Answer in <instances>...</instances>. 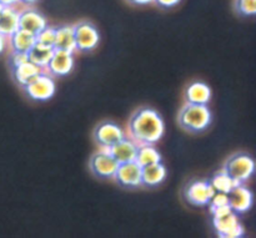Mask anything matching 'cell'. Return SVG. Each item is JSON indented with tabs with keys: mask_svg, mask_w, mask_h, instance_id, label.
<instances>
[{
	"mask_svg": "<svg viewBox=\"0 0 256 238\" xmlns=\"http://www.w3.org/2000/svg\"><path fill=\"white\" fill-rule=\"evenodd\" d=\"M165 132V124L159 112L150 107L136 110L128 122V135L138 145L159 141Z\"/></svg>",
	"mask_w": 256,
	"mask_h": 238,
	"instance_id": "obj_1",
	"label": "cell"
},
{
	"mask_svg": "<svg viewBox=\"0 0 256 238\" xmlns=\"http://www.w3.org/2000/svg\"><path fill=\"white\" fill-rule=\"evenodd\" d=\"M212 112L206 105L186 102L178 116L179 125L189 132H202L212 124Z\"/></svg>",
	"mask_w": 256,
	"mask_h": 238,
	"instance_id": "obj_2",
	"label": "cell"
},
{
	"mask_svg": "<svg viewBox=\"0 0 256 238\" xmlns=\"http://www.w3.org/2000/svg\"><path fill=\"white\" fill-rule=\"evenodd\" d=\"M224 171L230 177L242 184L254 175V159L250 155L245 154V152H236V154L232 155L226 160L224 165Z\"/></svg>",
	"mask_w": 256,
	"mask_h": 238,
	"instance_id": "obj_3",
	"label": "cell"
},
{
	"mask_svg": "<svg viewBox=\"0 0 256 238\" xmlns=\"http://www.w3.org/2000/svg\"><path fill=\"white\" fill-rule=\"evenodd\" d=\"M212 225L219 237L239 238L244 236V227L239 222L236 214L232 210L225 214L212 216Z\"/></svg>",
	"mask_w": 256,
	"mask_h": 238,
	"instance_id": "obj_4",
	"label": "cell"
},
{
	"mask_svg": "<svg viewBox=\"0 0 256 238\" xmlns=\"http://www.w3.org/2000/svg\"><path fill=\"white\" fill-rule=\"evenodd\" d=\"M24 89L30 99L35 101H46L54 96L56 91V84L52 75L42 72L30 84H28Z\"/></svg>",
	"mask_w": 256,
	"mask_h": 238,
	"instance_id": "obj_5",
	"label": "cell"
},
{
	"mask_svg": "<svg viewBox=\"0 0 256 238\" xmlns=\"http://www.w3.org/2000/svg\"><path fill=\"white\" fill-rule=\"evenodd\" d=\"M74 37L75 49L78 51H92L100 41L99 31L89 21H80L74 25Z\"/></svg>",
	"mask_w": 256,
	"mask_h": 238,
	"instance_id": "obj_6",
	"label": "cell"
},
{
	"mask_svg": "<svg viewBox=\"0 0 256 238\" xmlns=\"http://www.w3.org/2000/svg\"><path fill=\"white\" fill-rule=\"evenodd\" d=\"M119 162L112 156L108 150L98 151L90 157L89 167L95 176L100 179H114Z\"/></svg>",
	"mask_w": 256,
	"mask_h": 238,
	"instance_id": "obj_7",
	"label": "cell"
},
{
	"mask_svg": "<svg viewBox=\"0 0 256 238\" xmlns=\"http://www.w3.org/2000/svg\"><path fill=\"white\" fill-rule=\"evenodd\" d=\"M125 137V132L119 125L114 122L105 121L96 126L94 131V139L100 147L104 150H109Z\"/></svg>",
	"mask_w": 256,
	"mask_h": 238,
	"instance_id": "obj_8",
	"label": "cell"
},
{
	"mask_svg": "<svg viewBox=\"0 0 256 238\" xmlns=\"http://www.w3.org/2000/svg\"><path fill=\"white\" fill-rule=\"evenodd\" d=\"M114 179L120 186L126 189L139 187L142 185V166L136 161L119 164Z\"/></svg>",
	"mask_w": 256,
	"mask_h": 238,
	"instance_id": "obj_9",
	"label": "cell"
},
{
	"mask_svg": "<svg viewBox=\"0 0 256 238\" xmlns=\"http://www.w3.org/2000/svg\"><path fill=\"white\" fill-rule=\"evenodd\" d=\"M215 190L206 181H194L185 189V199L194 206H206L209 205Z\"/></svg>",
	"mask_w": 256,
	"mask_h": 238,
	"instance_id": "obj_10",
	"label": "cell"
},
{
	"mask_svg": "<svg viewBox=\"0 0 256 238\" xmlns=\"http://www.w3.org/2000/svg\"><path fill=\"white\" fill-rule=\"evenodd\" d=\"M74 67V52L54 49L52 56L48 64L46 70L52 76H65L72 72Z\"/></svg>",
	"mask_w": 256,
	"mask_h": 238,
	"instance_id": "obj_11",
	"label": "cell"
},
{
	"mask_svg": "<svg viewBox=\"0 0 256 238\" xmlns=\"http://www.w3.org/2000/svg\"><path fill=\"white\" fill-rule=\"evenodd\" d=\"M228 197H229L230 209H232L236 215L245 214V212L249 211L252 206V201H254L252 191L248 190L245 186H242V184L234 187V189L228 194Z\"/></svg>",
	"mask_w": 256,
	"mask_h": 238,
	"instance_id": "obj_12",
	"label": "cell"
},
{
	"mask_svg": "<svg viewBox=\"0 0 256 238\" xmlns=\"http://www.w3.org/2000/svg\"><path fill=\"white\" fill-rule=\"evenodd\" d=\"M46 25L48 22L45 16L38 12L36 10L25 9L22 11H19V29L36 35L44 27H46Z\"/></svg>",
	"mask_w": 256,
	"mask_h": 238,
	"instance_id": "obj_13",
	"label": "cell"
},
{
	"mask_svg": "<svg viewBox=\"0 0 256 238\" xmlns=\"http://www.w3.org/2000/svg\"><path fill=\"white\" fill-rule=\"evenodd\" d=\"M108 151L112 154V156L114 157L119 164L135 161V156H136L138 151V144L134 140L130 139V137L125 136L122 141H119L118 144H115L114 146L110 147Z\"/></svg>",
	"mask_w": 256,
	"mask_h": 238,
	"instance_id": "obj_14",
	"label": "cell"
},
{
	"mask_svg": "<svg viewBox=\"0 0 256 238\" xmlns=\"http://www.w3.org/2000/svg\"><path fill=\"white\" fill-rule=\"evenodd\" d=\"M19 29V10L15 6L0 7V34L9 37Z\"/></svg>",
	"mask_w": 256,
	"mask_h": 238,
	"instance_id": "obj_15",
	"label": "cell"
},
{
	"mask_svg": "<svg viewBox=\"0 0 256 238\" xmlns=\"http://www.w3.org/2000/svg\"><path fill=\"white\" fill-rule=\"evenodd\" d=\"M166 179V169L162 162L142 167V185L146 187H156Z\"/></svg>",
	"mask_w": 256,
	"mask_h": 238,
	"instance_id": "obj_16",
	"label": "cell"
},
{
	"mask_svg": "<svg viewBox=\"0 0 256 238\" xmlns=\"http://www.w3.org/2000/svg\"><path fill=\"white\" fill-rule=\"evenodd\" d=\"M44 72V69L36 66L32 62L26 61L24 64L19 65V66L12 69V76H14L15 81L20 85V86L25 87L28 84L36 79L40 74Z\"/></svg>",
	"mask_w": 256,
	"mask_h": 238,
	"instance_id": "obj_17",
	"label": "cell"
},
{
	"mask_svg": "<svg viewBox=\"0 0 256 238\" xmlns=\"http://www.w3.org/2000/svg\"><path fill=\"white\" fill-rule=\"evenodd\" d=\"M185 97H186V102L206 105L212 99V90L205 82L195 81L186 87Z\"/></svg>",
	"mask_w": 256,
	"mask_h": 238,
	"instance_id": "obj_18",
	"label": "cell"
},
{
	"mask_svg": "<svg viewBox=\"0 0 256 238\" xmlns=\"http://www.w3.org/2000/svg\"><path fill=\"white\" fill-rule=\"evenodd\" d=\"M8 39H9V44L12 51L28 52L32 49V45L36 42V35L32 34L29 31H25L22 29H18Z\"/></svg>",
	"mask_w": 256,
	"mask_h": 238,
	"instance_id": "obj_19",
	"label": "cell"
},
{
	"mask_svg": "<svg viewBox=\"0 0 256 238\" xmlns=\"http://www.w3.org/2000/svg\"><path fill=\"white\" fill-rule=\"evenodd\" d=\"M54 49L65 50V51L75 52V37L74 26L72 25H62L56 27V36H55Z\"/></svg>",
	"mask_w": 256,
	"mask_h": 238,
	"instance_id": "obj_20",
	"label": "cell"
},
{
	"mask_svg": "<svg viewBox=\"0 0 256 238\" xmlns=\"http://www.w3.org/2000/svg\"><path fill=\"white\" fill-rule=\"evenodd\" d=\"M52 52H54V47L45 46V45L35 42L32 49L26 52L28 60L36 66L42 67V69H46L48 64L52 56Z\"/></svg>",
	"mask_w": 256,
	"mask_h": 238,
	"instance_id": "obj_21",
	"label": "cell"
},
{
	"mask_svg": "<svg viewBox=\"0 0 256 238\" xmlns=\"http://www.w3.org/2000/svg\"><path fill=\"white\" fill-rule=\"evenodd\" d=\"M135 161L142 167L150 166V165L162 162V155L159 154V151L155 149L152 144H142L138 145Z\"/></svg>",
	"mask_w": 256,
	"mask_h": 238,
	"instance_id": "obj_22",
	"label": "cell"
},
{
	"mask_svg": "<svg viewBox=\"0 0 256 238\" xmlns=\"http://www.w3.org/2000/svg\"><path fill=\"white\" fill-rule=\"evenodd\" d=\"M210 185L212 186V189L216 192H224V194H229L234 187H236L238 185H240V182H238L236 180H234L232 177H230L226 172L222 170V171L216 172V174L212 176Z\"/></svg>",
	"mask_w": 256,
	"mask_h": 238,
	"instance_id": "obj_23",
	"label": "cell"
},
{
	"mask_svg": "<svg viewBox=\"0 0 256 238\" xmlns=\"http://www.w3.org/2000/svg\"><path fill=\"white\" fill-rule=\"evenodd\" d=\"M55 36H56V27L48 26L46 25V27H44L42 31L36 34V42L45 45V46L54 47Z\"/></svg>",
	"mask_w": 256,
	"mask_h": 238,
	"instance_id": "obj_24",
	"label": "cell"
},
{
	"mask_svg": "<svg viewBox=\"0 0 256 238\" xmlns=\"http://www.w3.org/2000/svg\"><path fill=\"white\" fill-rule=\"evenodd\" d=\"M235 10L242 16H254L256 14V0H235Z\"/></svg>",
	"mask_w": 256,
	"mask_h": 238,
	"instance_id": "obj_25",
	"label": "cell"
},
{
	"mask_svg": "<svg viewBox=\"0 0 256 238\" xmlns=\"http://www.w3.org/2000/svg\"><path fill=\"white\" fill-rule=\"evenodd\" d=\"M210 209H216V207L226 206L229 205V197H228V194H224V192H216L212 195V200L209 202Z\"/></svg>",
	"mask_w": 256,
	"mask_h": 238,
	"instance_id": "obj_26",
	"label": "cell"
},
{
	"mask_svg": "<svg viewBox=\"0 0 256 238\" xmlns=\"http://www.w3.org/2000/svg\"><path fill=\"white\" fill-rule=\"evenodd\" d=\"M26 61H29V60H28L26 52L12 51V55H10L9 62H10V66H12V69H14V67L19 66V65L24 64V62H26Z\"/></svg>",
	"mask_w": 256,
	"mask_h": 238,
	"instance_id": "obj_27",
	"label": "cell"
},
{
	"mask_svg": "<svg viewBox=\"0 0 256 238\" xmlns=\"http://www.w3.org/2000/svg\"><path fill=\"white\" fill-rule=\"evenodd\" d=\"M182 0H154V2H156L160 7H164V9H170V7L176 6Z\"/></svg>",
	"mask_w": 256,
	"mask_h": 238,
	"instance_id": "obj_28",
	"label": "cell"
},
{
	"mask_svg": "<svg viewBox=\"0 0 256 238\" xmlns=\"http://www.w3.org/2000/svg\"><path fill=\"white\" fill-rule=\"evenodd\" d=\"M20 0H0V6H16Z\"/></svg>",
	"mask_w": 256,
	"mask_h": 238,
	"instance_id": "obj_29",
	"label": "cell"
},
{
	"mask_svg": "<svg viewBox=\"0 0 256 238\" xmlns=\"http://www.w3.org/2000/svg\"><path fill=\"white\" fill-rule=\"evenodd\" d=\"M128 1L135 5H146L150 4V2H154V0H128Z\"/></svg>",
	"mask_w": 256,
	"mask_h": 238,
	"instance_id": "obj_30",
	"label": "cell"
},
{
	"mask_svg": "<svg viewBox=\"0 0 256 238\" xmlns=\"http://www.w3.org/2000/svg\"><path fill=\"white\" fill-rule=\"evenodd\" d=\"M5 46H6V37L4 35L0 34V54L5 50Z\"/></svg>",
	"mask_w": 256,
	"mask_h": 238,
	"instance_id": "obj_31",
	"label": "cell"
},
{
	"mask_svg": "<svg viewBox=\"0 0 256 238\" xmlns=\"http://www.w3.org/2000/svg\"><path fill=\"white\" fill-rule=\"evenodd\" d=\"M20 2H24V4H34V2H36V0H20Z\"/></svg>",
	"mask_w": 256,
	"mask_h": 238,
	"instance_id": "obj_32",
	"label": "cell"
},
{
	"mask_svg": "<svg viewBox=\"0 0 256 238\" xmlns=\"http://www.w3.org/2000/svg\"><path fill=\"white\" fill-rule=\"evenodd\" d=\"M0 7H2V6H0Z\"/></svg>",
	"mask_w": 256,
	"mask_h": 238,
	"instance_id": "obj_33",
	"label": "cell"
}]
</instances>
